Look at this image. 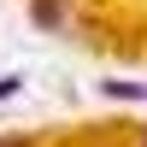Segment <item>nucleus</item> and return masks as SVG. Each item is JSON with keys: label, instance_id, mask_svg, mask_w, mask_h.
<instances>
[{"label": "nucleus", "instance_id": "nucleus-1", "mask_svg": "<svg viewBox=\"0 0 147 147\" xmlns=\"http://www.w3.org/2000/svg\"><path fill=\"white\" fill-rule=\"evenodd\" d=\"M100 88L112 94V100H147V82H118V77H106Z\"/></svg>", "mask_w": 147, "mask_h": 147}, {"label": "nucleus", "instance_id": "nucleus-2", "mask_svg": "<svg viewBox=\"0 0 147 147\" xmlns=\"http://www.w3.org/2000/svg\"><path fill=\"white\" fill-rule=\"evenodd\" d=\"M18 94V77H0V100H12Z\"/></svg>", "mask_w": 147, "mask_h": 147}, {"label": "nucleus", "instance_id": "nucleus-3", "mask_svg": "<svg viewBox=\"0 0 147 147\" xmlns=\"http://www.w3.org/2000/svg\"><path fill=\"white\" fill-rule=\"evenodd\" d=\"M141 147H147V136H141Z\"/></svg>", "mask_w": 147, "mask_h": 147}]
</instances>
